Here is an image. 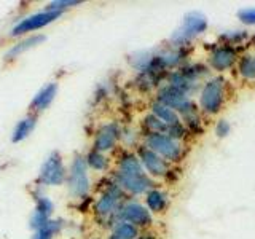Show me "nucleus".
Instances as JSON below:
<instances>
[{
    "label": "nucleus",
    "instance_id": "obj_5",
    "mask_svg": "<svg viewBox=\"0 0 255 239\" xmlns=\"http://www.w3.org/2000/svg\"><path fill=\"white\" fill-rule=\"evenodd\" d=\"M142 143L150 150H153L163 159H166L169 164L180 163L185 156V148H183L182 142L166 134H143Z\"/></svg>",
    "mask_w": 255,
    "mask_h": 239
},
{
    "label": "nucleus",
    "instance_id": "obj_19",
    "mask_svg": "<svg viewBox=\"0 0 255 239\" xmlns=\"http://www.w3.org/2000/svg\"><path fill=\"white\" fill-rule=\"evenodd\" d=\"M37 126V115L29 114L26 117H22L18 123L14 124L11 131V142L13 143H21L26 140L29 135L34 132Z\"/></svg>",
    "mask_w": 255,
    "mask_h": 239
},
{
    "label": "nucleus",
    "instance_id": "obj_22",
    "mask_svg": "<svg viewBox=\"0 0 255 239\" xmlns=\"http://www.w3.org/2000/svg\"><path fill=\"white\" fill-rule=\"evenodd\" d=\"M171 126L164 124L161 120H158L153 114H147L142 118V131L143 134H166L169 135Z\"/></svg>",
    "mask_w": 255,
    "mask_h": 239
},
{
    "label": "nucleus",
    "instance_id": "obj_21",
    "mask_svg": "<svg viewBox=\"0 0 255 239\" xmlns=\"http://www.w3.org/2000/svg\"><path fill=\"white\" fill-rule=\"evenodd\" d=\"M150 114H153L158 120H161V121L167 126H175V124H180L182 120L180 117L175 114V112L169 107H166L164 104L158 102V101H153L150 106Z\"/></svg>",
    "mask_w": 255,
    "mask_h": 239
},
{
    "label": "nucleus",
    "instance_id": "obj_6",
    "mask_svg": "<svg viewBox=\"0 0 255 239\" xmlns=\"http://www.w3.org/2000/svg\"><path fill=\"white\" fill-rule=\"evenodd\" d=\"M67 180V166L58 150L51 151L40 166L37 183L38 187H62Z\"/></svg>",
    "mask_w": 255,
    "mask_h": 239
},
{
    "label": "nucleus",
    "instance_id": "obj_11",
    "mask_svg": "<svg viewBox=\"0 0 255 239\" xmlns=\"http://www.w3.org/2000/svg\"><path fill=\"white\" fill-rule=\"evenodd\" d=\"M112 180H114L117 185L122 188L126 196H140V195H147L151 188L156 187L155 180L150 177L148 174H142V175H125L120 174L117 171L112 172Z\"/></svg>",
    "mask_w": 255,
    "mask_h": 239
},
{
    "label": "nucleus",
    "instance_id": "obj_4",
    "mask_svg": "<svg viewBox=\"0 0 255 239\" xmlns=\"http://www.w3.org/2000/svg\"><path fill=\"white\" fill-rule=\"evenodd\" d=\"M67 191L72 198L83 201L90 198L91 193V177L90 169H88L85 155L77 153L67 167V180H66Z\"/></svg>",
    "mask_w": 255,
    "mask_h": 239
},
{
    "label": "nucleus",
    "instance_id": "obj_10",
    "mask_svg": "<svg viewBox=\"0 0 255 239\" xmlns=\"http://www.w3.org/2000/svg\"><path fill=\"white\" fill-rule=\"evenodd\" d=\"M135 155H137L139 161L151 179H166L171 174V164L163 159L159 155H156L153 150H150L143 143H139L135 148Z\"/></svg>",
    "mask_w": 255,
    "mask_h": 239
},
{
    "label": "nucleus",
    "instance_id": "obj_26",
    "mask_svg": "<svg viewBox=\"0 0 255 239\" xmlns=\"http://www.w3.org/2000/svg\"><path fill=\"white\" fill-rule=\"evenodd\" d=\"M82 3H83L82 0H54V2H50L45 6V10L62 14L66 10H69V8L78 6V5H82Z\"/></svg>",
    "mask_w": 255,
    "mask_h": 239
},
{
    "label": "nucleus",
    "instance_id": "obj_23",
    "mask_svg": "<svg viewBox=\"0 0 255 239\" xmlns=\"http://www.w3.org/2000/svg\"><path fill=\"white\" fill-rule=\"evenodd\" d=\"M64 228V220L62 219H51L50 222L43 225L42 228H38L34 231L32 239H54L61 233V230Z\"/></svg>",
    "mask_w": 255,
    "mask_h": 239
},
{
    "label": "nucleus",
    "instance_id": "obj_13",
    "mask_svg": "<svg viewBox=\"0 0 255 239\" xmlns=\"http://www.w3.org/2000/svg\"><path fill=\"white\" fill-rule=\"evenodd\" d=\"M40 188L42 187H38V190L32 191V196L35 199V207L29 217V228L32 231H37L38 228L46 225V223L53 219V214H54V203L46 195H43L42 191H40Z\"/></svg>",
    "mask_w": 255,
    "mask_h": 239
},
{
    "label": "nucleus",
    "instance_id": "obj_2",
    "mask_svg": "<svg viewBox=\"0 0 255 239\" xmlns=\"http://www.w3.org/2000/svg\"><path fill=\"white\" fill-rule=\"evenodd\" d=\"M125 199H128L126 193L110 179L93 204V212L96 215V219L99 222H104L109 228H112L115 214Z\"/></svg>",
    "mask_w": 255,
    "mask_h": 239
},
{
    "label": "nucleus",
    "instance_id": "obj_25",
    "mask_svg": "<svg viewBox=\"0 0 255 239\" xmlns=\"http://www.w3.org/2000/svg\"><path fill=\"white\" fill-rule=\"evenodd\" d=\"M238 74L244 80H255V54H244L238 59Z\"/></svg>",
    "mask_w": 255,
    "mask_h": 239
},
{
    "label": "nucleus",
    "instance_id": "obj_14",
    "mask_svg": "<svg viewBox=\"0 0 255 239\" xmlns=\"http://www.w3.org/2000/svg\"><path fill=\"white\" fill-rule=\"evenodd\" d=\"M238 59L239 54L235 46L220 43L212 48L209 58H207V64H209V69H214L215 72H227L231 67H235V64H238Z\"/></svg>",
    "mask_w": 255,
    "mask_h": 239
},
{
    "label": "nucleus",
    "instance_id": "obj_31",
    "mask_svg": "<svg viewBox=\"0 0 255 239\" xmlns=\"http://www.w3.org/2000/svg\"><path fill=\"white\" fill-rule=\"evenodd\" d=\"M107 239H118V238H115L114 235H109V236H107Z\"/></svg>",
    "mask_w": 255,
    "mask_h": 239
},
{
    "label": "nucleus",
    "instance_id": "obj_12",
    "mask_svg": "<svg viewBox=\"0 0 255 239\" xmlns=\"http://www.w3.org/2000/svg\"><path fill=\"white\" fill-rule=\"evenodd\" d=\"M122 129L123 127L117 121H107L101 124L94 132L91 148L102 151L106 155L109 151H114L118 147V142L122 140Z\"/></svg>",
    "mask_w": 255,
    "mask_h": 239
},
{
    "label": "nucleus",
    "instance_id": "obj_29",
    "mask_svg": "<svg viewBox=\"0 0 255 239\" xmlns=\"http://www.w3.org/2000/svg\"><path fill=\"white\" fill-rule=\"evenodd\" d=\"M230 131H231V124L223 118L219 120V121L215 123V126H214V132H215V135H217L219 139L227 137V135L230 134Z\"/></svg>",
    "mask_w": 255,
    "mask_h": 239
},
{
    "label": "nucleus",
    "instance_id": "obj_27",
    "mask_svg": "<svg viewBox=\"0 0 255 239\" xmlns=\"http://www.w3.org/2000/svg\"><path fill=\"white\" fill-rule=\"evenodd\" d=\"M220 38L225 42V45L235 46L238 43H243L247 38V34H246V30H230V32H225V34H222Z\"/></svg>",
    "mask_w": 255,
    "mask_h": 239
},
{
    "label": "nucleus",
    "instance_id": "obj_9",
    "mask_svg": "<svg viewBox=\"0 0 255 239\" xmlns=\"http://www.w3.org/2000/svg\"><path fill=\"white\" fill-rule=\"evenodd\" d=\"M61 13H54V11H48L42 10L37 13H32L29 16H24L22 19H19L14 24L10 30V37H21V35H27L29 32H35V30H42L43 27L50 26L51 22L61 18Z\"/></svg>",
    "mask_w": 255,
    "mask_h": 239
},
{
    "label": "nucleus",
    "instance_id": "obj_15",
    "mask_svg": "<svg viewBox=\"0 0 255 239\" xmlns=\"http://www.w3.org/2000/svg\"><path fill=\"white\" fill-rule=\"evenodd\" d=\"M58 90H59L58 82L46 83L45 86L40 88L30 101V106H29L30 114L38 115V114H42V112H45L53 104L56 94H58Z\"/></svg>",
    "mask_w": 255,
    "mask_h": 239
},
{
    "label": "nucleus",
    "instance_id": "obj_1",
    "mask_svg": "<svg viewBox=\"0 0 255 239\" xmlns=\"http://www.w3.org/2000/svg\"><path fill=\"white\" fill-rule=\"evenodd\" d=\"M227 80L223 77H212L204 80L199 90L198 109L206 117H214L222 112L227 102Z\"/></svg>",
    "mask_w": 255,
    "mask_h": 239
},
{
    "label": "nucleus",
    "instance_id": "obj_8",
    "mask_svg": "<svg viewBox=\"0 0 255 239\" xmlns=\"http://www.w3.org/2000/svg\"><path fill=\"white\" fill-rule=\"evenodd\" d=\"M207 30V18L201 11H190L185 14L180 27L171 35V42L174 46H185L195 37L204 34Z\"/></svg>",
    "mask_w": 255,
    "mask_h": 239
},
{
    "label": "nucleus",
    "instance_id": "obj_20",
    "mask_svg": "<svg viewBox=\"0 0 255 239\" xmlns=\"http://www.w3.org/2000/svg\"><path fill=\"white\" fill-rule=\"evenodd\" d=\"M85 159H86V164H88V169L90 171H94V172H107L110 169V158L102 153V151H98L94 148H90L88 150V153L85 155Z\"/></svg>",
    "mask_w": 255,
    "mask_h": 239
},
{
    "label": "nucleus",
    "instance_id": "obj_16",
    "mask_svg": "<svg viewBox=\"0 0 255 239\" xmlns=\"http://www.w3.org/2000/svg\"><path fill=\"white\" fill-rule=\"evenodd\" d=\"M115 171L120 174H125V175L147 174L145 171H143V167L139 161L137 155H135V151H131V150L120 151V155L117 158V163H115Z\"/></svg>",
    "mask_w": 255,
    "mask_h": 239
},
{
    "label": "nucleus",
    "instance_id": "obj_18",
    "mask_svg": "<svg viewBox=\"0 0 255 239\" xmlns=\"http://www.w3.org/2000/svg\"><path fill=\"white\" fill-rule=\"evenodd\" d=\"M145 207L151 214H164L166 209L169 207V195L166 193L161 188H151L148 193L145 195Z\"/></svg>",
    "mask_w": 255,
    "mask_h": 239
},
{
    "label": "nucleus",
    "instance_id": "obj_7",
    "mask_svg": "<svg viewBox=\"0 0 255 239\" xmlns=\"http://www.w3.org/2000/svg\"><path fill=\"white\" fill-rule=\"evenodd\" d=\"M117 222H128L142 231V230H147L151 227V223H153V214L147 209L145 204L128 198L122 203V206L118 207V211L115 214L114 225Z\"/></svg>",
    "mask_w": 255,
    "mask_h": 239
},
{
    "label": "nucleus",
    "instance_id": "obj_28",
    "mask_svg": "<svg viewBox=\"0 0 255 239\" xmlns=\"http://www.w3.org/2000/svg\"><path fill=\"white\" fill-rule=\"evenodd\" d=\"M236 16L243 24H246V26H255V6L241 8V10L236 13Z\"/></svg>",
    "mask_w": 255,
    "mask_h": 239
},
{
    "label": "nucleus",
    "instance_id": "obj_3",
    "mask_svg": "<svg viewBox=\"0 0 255 239\" xmlns=\"http://www.w3.org/2000/svg\"><path fill=\"white\" fill-rule=\"evenodd\" d=\"M207 75H209V67H204L203 64H187L180 69L167 72L166 83L177 88L187 96H191L199 90V85L204 83Z\"/></svg>",
    "mask_w": 255,
    "mask_h": 239
},
{
    "label": "nucleus",
    "instance_id": "obj_30",
    "mask_svg": "<svg viewBox=\"0 0 255 239\" xmlns=\"http://www.w3.org/2000/svg\"><path fill=\"white\" fill-rule=\"evenodd\" d=\"M137 239H156L151 233H140V236Z\"/></svg>",
    "mask_w": 255,
    "mask_h": 239
},
{
    "label": "nucleus",
    "instance_id": "obj_17",
    "mask_svg": "<svg viewBox=\"0 0 255 239\" xmlns=\"http://www.w3.org/2000/svg\"><path fill=\"white\" fill-rule=\"evenodd\" d=\"M46 40V37L43 34H34V35H27L24 37L22 40H19V42H16L10 50H8L3 56V61L5 62H11V61H16L19 58V56H22L24 53H27L29 50H32V48H35L38 45H42L43 42Z\"/></svg>",
    "mask_w": 255,
    "mask_h": 239
},
{
    "label": "nucleus",
    "instance_id": "obj_24",
    "mask_svg": "<svg viewBox=\"0 0 255 239\" xmlns=\"http://www.w3.org/2000/svg\"><path fill=\"white\" fill-rule=\"evenodd\" d=\"M142 231L131 225L128 222H117L114 227L110 228V235H114L118 239H137Z\"/></svg>",
    "mask_w": 255,
    "mask_h": 239
}]
</instances>
